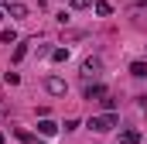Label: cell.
<instances>
[{"instance_id":"cell-15","label":"cell","mask_w":147,"mask_h":144,"mask_svg":"<svg viewBox=\"0 0 147 144\" xmlns=\"http://www.w3.org/2000/svg\"><path fill=\"white\" fill-rule=\"evenodd\" d=\"M92 3H96V0H72V7H75V10H82V7H92Z\"/></svg>"},{"instance_id":"cell-2","label":"cell","mask_w":147,"mask_h":144,"mask_svg":"<svg viewBox=\"0 0 147 144\" xmlns=\"http://www.w3.org/2000/svg\"><path fill=\"white\" fill-rule=\"evenodd\" d=\"M99 69H103V62H99V58H86V62H82V75H86V79H96Z\"/></svg>"},{"instance_id":"cell-16","label":"cell","mask_w":147,"mask_h":144,"mask_svg":"<svg viewBox=\"0 0 147 144\" xmlns=\"http://www.w3.org/2000/svg\"><path fill=\"white\" fill-rule=\"evenodd\" d=\"M0 144H3V130H0Z\"/></svg>"},{"instance_id":"cell-1","label":"cell","mask_w":147,"mask_h":144,"mask_svg":"<svg viewBox=\"0 0 147 144\" xmlns=\"http://www.w3.org/2000/svg\"><path fill=\"white\" fill-rule=\"evenodd\" d=\"M116 127V113H99V117H89V130H96V134H106Z\"/></svg>"},{"instance_id":"cell-10","label":"cell","mask_w":147,"mask_h":144,"mask_svg":"<svg viewBox=\"0 0 147 144\" xmlns=\"http://www.w3.org/2000/svg\"><path fill=\"white\" fill-rule=\"evenodd\" d=\"M0 41H3V45H14V41H17V31H14V28H3V31H0Z\"/></svg>"},{"instance_id":"cell-13","label":"cell","mask_w":147,"mask_h":144,"mask_svg":"<svg viewBox=\"0 0 147 144\" xmlns=\"http://www.w3.org/2000/svg\"><path fill=\"white\" fill-rule=\"evenodd\" d=\"M103 107H106V113H113V110H116V100H113L110 93H106V96H103Z\"/></svg>"},{"instance_id":"cell-17","label":"cell","mask_w":147,"mask_h":144,"mask_svg":"<svg viewBox=\"0 0 147 144\" xmlns=\"http://www.w3.org/2000/svg\"><path fill=\"white\" fill-rule=\"evenodd\" d=\"M38 144H41V141H38Z\"/></svg>"},{"instance_id":"cell-12","label":"cell","mask_w":147,"mask_h":144,"mask_svg":"<svg viewBox=\"0 0 147 144\" xmlns=\"http://www.w3.org/2000/svg\"><path fill=\"white\" fill-rule=\"evenodd\" d=\"M24 55H28V45H17V48H14V55H10V58H14V62H21V58H24Z\"/></svg>"},{"instance_id":"cell-4","label":"cell","mask_w":147,"mask_h":144,"mask_svg":"<svg viewBox=\"0 0 147 144\" xmlns=\"http://www.w3.org/2000/svg\"><path fill=\"white\" fill-rule=\"evenodd\" d=\"M120 144H140V130H137V127L120 130Z\"/></svg>"},{"instance_id":"cell-9","label":"cell","mask_w":147,"mask_h":144,"mask_svg":"<svg viewBox=\"0 0 147 144\" xmlns=\"http://www.w3.org/2000/svg\"><path fill=\"white\" fill-rule=\"evenodd\" d=\"M92 10H96L99 17H110V14H113V7L106 3V0H96V3H92Z\"/></svg>"},{"instance_id":"cell-5","label":"cell","mask_w":147,"mask_h":144,"mask_svg":"<svg viewBox=\"0 0 147 144\" xmlns=\"http://www.w3.org/2000/svg\"><path fill=\"white\" fill-rule=\"evenodd\" d=\"M103 96H106V86H99V82L86 86V100H103Z\"/></svg>"},{"instance_id":"cell-7","label":"cell","mask_w":147,"mask_h":144,"mask_svg":"<svg viewBox=\"0 0 147 144\" xmlns=\"http://www.w3.org/2000/svg\"><path fill=\"white\" fill-rule=\"evenodd\" d=\"M130 75H137V79H147V62H130Z\"/></svg>"},{"instance_id":"cell-8","label":"cell","mask_w":147,"mask_h":144,"mask_svg":"<svg viewBox=\"0 0 147 144\" xmlns=\"http://www.w3.org/2000/svg\"><path fill=\"white\" fill-rule=\"evenodd\" d=\"M48 93H51V96H62V93H65V82H62V79H48Z\"/></svg>"},{"instance_id":"cell-14","label":"cell","mask_w":147,"mask_h":144,"mask_svg":"<svg viewBox=\"0 0 147 144\" xmlns=\"http://www.w3.org/2000/svg\"><path fill=\"white\" fill-rule=\"evenodd\" d=\"M3 82H10V86H17V82H21V75H17V72H7V75H3Z\"/></svg>"},{"instance_id":"cell-11","label":"cell","mask_w":147,"mask_h":144,"mask_svg":"<svg viewBox=\"0 0 147 144\" xmlns=\"http://www.w3.org/2000/svg\"><path fill=\"white\" fill-rule=\"evenodd\" d=\"M65 58H69V48H55L51 52V62H65Z\"/></svg>"},{"instance_id":"cell-3","label":"cell","mask_w":147,"mask_h":144,"mask_svg":"<svg viewBox=\"0 0 147 144\" xmlns=\"http://www.w3.org/2000/svg\"><path fill=\"white\" fill-rule=\"evenodd\" d=\"M38 134H41V137H55V134H58V124H51L48 117H41V120H38Z\"/></svg>"},{"instance_id":"cell-6","label":"cell","mask_w":147,"mask_h":144,"mask_svg":"<svg viewBox=\"0 0 147 144\" xmlns=\"http://www.w3.org/2000/svg\"><path fill=\"white\" fill-rule=\"evenodd\" d=\"M7 14H10V17H28V7H24V3H10V0H7Z\"/></svg>"}]
</instances>
